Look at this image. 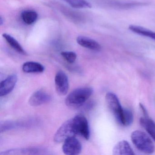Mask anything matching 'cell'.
Returning <instances> with one entry per match:
<instances>
[{"label":"cell","mask_w":155,"mask_h":155,"mask_svg":"<svg viewBox=\"0 0 155 155\" xmlns=\"http://www.w3.org/2000/svg\"><path fill=\"white\" fill-rule=\"evenodd\" d=\"M93 92V89L90 87L76 89L67 96L65 103L69 107L80 108L87 102Z\"/></svg>","instance_id":"6da1fadb"},{"label":"cell","mask_w":155,"mask_h":155,"mask_svg":"<svg viewBox=\"0 0 155 155\" xmlns=\"http://www.w3.org/2000/svg\"><path fill=\"white\" fill-rule=\"evenodd\" d=\"M132 143L138 150L146 154H152L155 150L153 142L147 134L140 130H135L131 134Z\"/></svg>","instance_id":"7a4b0ae2"},{"label":"cell","mask_w":155,"mask_h":155,"mask_svg":"<svg viewBox=\"0 0 155 155\" xmlns=\"http://www.w3.org/2000/svg\"><path fill=\"white\" fill-rule=\"evenodd\" d=\"M76 135L73 119L71 118L65 121L60 127L54 135L53 140L56 143H61L68 138L75 137Z\"/></svg>","instance_id":"3957f363"},{"label":"cell","mask_w":155,"mask_h":155,"mask_svg":"<svg viewBox=\"0 0 155 155\" xmlns=\"http://www.w3.org/2000/svg\"><path fill=\"white\" fill-rule=\"evenodd\" d=\"M105 99L108 107L113 113L117 121L121 125L123 108L117 97L114 93L109 92L106 94Z\"/></svg>","instance_id":"277c9868"},{"label":"cell","mask_w":155,"mask_h":155,"mask_svg":"<svg viewBox=\"0 0 155 155\" xmlns=\"http://www.w3.org/2000/svg\"><path fill=\"white\" fill-rule=\"evenodd\" d=\"M72 119L77 135H80L87 140H89L90 131L87 118L83 115H79L72 118Z\"/></svg>","instance_id":"5b68a950"},{"label":"cell","mask_w":155,"mask_h":155,"mask_svg":"<svg viewBox=\"0 0 155 155\" xmlns=\"http://www.w3.org/2000/svg\"><path fill=\"white\" fill-rule=\"evenodd\" d=\"M62 150L67 155H77L79 154L82 150L81 144L75 137H71L64 141Z\"/></svg>","instance_id":"8992f818"},{"label":"cell","mask_w":155,"mask_h":155,"mask_svg":"<svg viewBox=\"0 0 155 155\" xmlns=\"http://www.w3.org/2000/svg\"><path fill=\"white\" fill-rule=\"evenodd\" d=\"M55 86L57 92L61 96L68 93L69 90V81L68 76L63 71H59L55 78Z\"/></svg>","instance_id":"52a82bcc"},{"label":"cell","mask_w":155,"mask_h":155,"mask_svg":"<svg viewBox=\"0 0 155 155\" xmlns=\"http://www.w3.org/2000/svg\"><path fill=\"white\" fill-rule=\"evenodd\" d=\"M51 100L49 94L43 90L37 91L31 95L29 100L30 105L33 107L40 106L48 103Z\"/></svg>","instance_id":"ba28073f"},{"label":"cell","mask_w":155,"mask_h":155,"mask_svg":"<svg viewBox=\"0 0 155 155\" xmlns=\"http://www.w3.org/2000/svg\"><path fill=\"white\" fill-rule=\"evenodd\" d=\"M18 81V77L16 75L8 76L2 81L0 84V96L3 97L9 94L14 89Z\"/></svg>","instance_id":"9c48e42d"},{"label":"cell","mask_w":155,"mask_h":155,"mask_svg":"<svg viewBox=\"0 0 155 155\" xmlns=\"http://www.w3.org/2000/svg\"><path fill=\"white\" fill-rule=\"evenodd\" d=\"M77 42L81 47L91 50L100 51L101 50V46L98 42L88 37L79 36L77 38Z\"/></svg>","instance_id":"30bf717a"},{"label":"cell","mask_w":155,"mask_h":155,"mask_svg":"<svg viewBox=\"0 0 155 155\" xmlns=\"http://www.w3.org/2000/svg\"><path fill=\"white\" fill-rule=\"evenodd\" d=\"M113 154L114 155H134V151L129 143L123 140L118 142L113 148Z\"/></svg>","instance_id":"8fae6325"},{"label":"cell","mask_w":155,"mask_h":155,"mask_svg":"<svg viewBox=\"0 0 155 155\" xmlns=\"http://www.w3.org/2000/svg\"><path fill=\"white\" fill-rule=\"evenodd\" d=\"M22 69L26 73H41L44 71L45 68L42 64L38 62L28 61L23 64Z\"/></svg>","instance_id":"7c38bea8"},{"label":"cell","mask_w":155,"mask_h":155,"mask_svg":"<svg viewBox=\"0 0 155 155\" xmlns=\"http://www.w3.org/2000/svg\"><path fill=\"white\" fill-rule=\"evenodd\" d=\"M2 37L7 41V43L14 50L21 55H25V56L27 55L28 54L26 51L23 49L22 46L19 43L18 41L13 37L11 36L9 34L5 33L3 34Z\"/></svg>","instance_id":"4fadbf2b"},{"label":"cell","mask_w":155,"mask_h":155,"mask_svg":"<svg viewBox=\"0 0 155 155\" xmlns=\"http://www.w3.org/2000/svg\"><path fill=\"white\" fill-rule=\"evenodd\" d=\"M129 29L136 34L155 40V32L146 28L141 26L131 25L129 27Z\"/></svg>","instance_id":"5bb4252c"},{"label":"cell","mask_w":155,"mask_h":155,"mask_svg":"<svg viewBox=\"0 0 155 155\" xmlns=\"http://www.w3.org/2000/svg\"><path fill=\"white\" fill-rule=\"evenodd\" d=\"M21 17L25 24L31 25L36 22L38 18V15L35 11L27 10L21 12Z\"/></svg>","instance_id":"9a60e30c"},{"label":"cell","mask_w":155,"mask_h":155,"mask_svg":"<svg viewBox=\"0 0 155 155\" xmlns=\"http://www.w3.org/2000/svg\"><path fill=\"white\" fill-rule=\"evenodd\" d=\"M43 150L39 148H28L20 149H13L7 150V151L1 153V155L7 154H40V151L42 152Z\"/></svg>","instance_id":"2e32d148"},{"label":"cell","mask_w":155,"mask_h":155,"mask_svg":"<svg viewBox=\"0 0 155 155\" xmlns=\"http://www.w3.org/2000/svg\"><path fill=\"white\" fill-rule=\"evenodd\" d=\"M140 123L147 130L148 133L155 132V123L149 117H141L140 119Z\"/></svg>","instance_id":"e0dca14e"},{"label":"cell","mask_w":155,"mask_h":155,"mask_svg":"<svg viewBox=\"0 0 155 155\" xmlns=\"http://www.w3.org/2000/svg\"><path fill=\"white\" fill-rule=\"evenodd\" d=\"M71 7L76 8H91L90 3L86 0H64Z\"/></svg>","instance_id":"ac0fdd59"},{"label":"cell","mask_w":155,"mask_h":155,"mask_svg":"<svg viewBox=\"0 0 155 155\" xmlns=\"http://www.w3.org/2000/svg\"><path fill=\"white\" fill-rule=\"evenodd\" d=\"M133 121V115L132 111L128 109L123 108L121 125L129 126Z\"/></svg>","instance_id":"d6986e66"},{"label":"cell","mask_w":155,"mask_h":155,"mask_svg":"<svg viewBox=\"0 0 155 155\" xmlns=\"http://www.w3.org/2000/svg\"><path fill=\"white\" fill-rule=\"evenodd\" d=\"M61 54L63 58L69 63H74L77 58V54L73 51H62Z\"/></svg>","instance_id":"ffe728a7"},{"label":"cell","mask_w":155,"mask_h":155,"mask_svg":"<svg viewBox=\"0 0 155 155\" xmlns=\"http://www.w3.org/2000/svg\"><path fill=\"white\" fill-rule=\"evenodd\" d=\"M94 105H95V103L93 101H89L87 103L86 102L82 107L80 108V109L81 108L84 110H89L94 107Z\"/></svg>","instance_id":"44dd1931"},{"label":"cell","mask_w":155,"mask_h":155,"mask_svg":"<svg viewBox=\"0 0 155 155\" xmlns=\"http://www.w3.org/2000/svg\"><path fill=\"white\" fill-rule=\"evenodd\" d=\"M140 107L141 109V110H142V112H143V115H144V117H149L147 111V110L145 108L144 106L142 105L141 103H140L139 104Z\"/></svg>","instance_id":"7402d4cb"},{"label":"cell","mask_w":155,"mask_h":155,"mask_svg":"<svg viewBox=\"0 0 155 155\" xmlns=\"http://www.w3.org/2000/svg\"><path fill=\"white\" fill-rule=\"evenodd\" d=\"M149 135H150V137L155 141V132L150 133Z\"/></svg>","instance_id":"603a6c76"},{"label":"cell","mask_w":155,"mask_h":155,"mask_svg":"<svg viewBox=\"0 0 155 155\" xmlns=\"http://www.w3.org/2000/svg\"><path fill=\"white\" fill-rule=\"evenodd\" d=\"M4 23V19L2 16L0 17V25L2 26Z\"/></svg>","instance_id":"cb8c5ba5"}]
</instances>
